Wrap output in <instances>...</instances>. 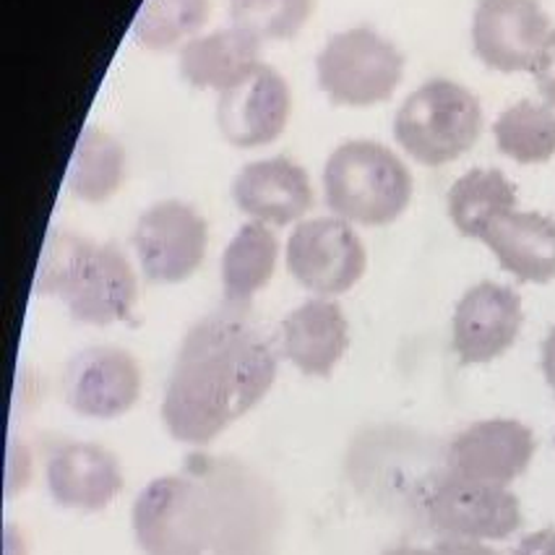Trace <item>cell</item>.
I'll use <instances>...</instances> for the list:
<instances>
[{"label": "cell", "mask_w": 555, "mask_h": 555, "mask_svg": "<svg viewBox=\"0 0 555 555\" xmlns=\"http://www.w3.org/2000/svg\"><path fill=\"white\" fill-rule=\"evenodd\" d=\"M280 358L248 308L224 302L185 334L163 397V423L176 441L206 447L248 415L276 380Z\"/></svg>", "instance_id": "cell-1"}, {"label": "cell", "mask_w": 555, "mask_h": 555, "mask_svg": "<svg viewBox=\"0 0 555 555\" xmlns=\"http://www.w3.org/2000/svg\"><path fill=\"white\" fill-rule=\"evenodd\" d=\"M35 293L61 300L74 321L109 326L133 313L139 282L118 245L53 230L37 263Z\"/></svg>", "instance_id": "cell-2"}, {"label": "cell", "mask_w": 555, "mask_h": 555, "mask_svg": "<svg viewBox=\"0 0 555 555\" xmlns=\"http://www.w3.org/2000/svg\"><path fill=\"white\" fill-rule=\"evenodd\" d=\"M410 170L378 141H345L328 154L324 196L334 217L363 228L397 222L412 202Z\"/></svg>", "instance_id": "cell-3"}, {"label": "cell", "mask_w": 555, "mask_h": 555, "mask_svg": "<svg viewBox=\"0 0 555 555\" xmlns=\"http://www.w3.org/2000/svg\"><path fill=\"white\" fill-rule=\"evenodd\" d=\"M480 133V100L451 79L425 81L393 115L397 144L425 167H441L464 157Z\"/></svg>", "instance_id": "cell-4"}, {"label": "cell", "mask_w": 555, "mask_h": 555, "mask_svg": "<svg viewBox=\"0 0 555 555\" xmlns=\"http://www.w3.org/2000/svg\"><path fill=\"white\" fill-rule=\"evenodd\" d=\"M131 525L144 555H206L215 545V508L196 480L167 475L146 482Z\"/></svg>", "instance_id": "cell-5"}, {"label": "cell", "mask_w": 555, "mask_h": 555, "mask_svg": "<svg viewBox=\"0 0 555 555\" xmlns=\"http://www.w3.org/2000/svg\"><path fill=\"white\" fill-rule=\"evenodd\" d=\"M319 87L334 105L373 107L391 100L404 76V55L371 27L328 37L315 57Z\"/></svg>", "instance_id": "cell-6"}, {"label": "cell", "mask_w": 555, "mask_h": 555, "mask_svg": "<svg viewBox=\"0 0 555 555\" xmlns=\"http://www.w3.org/2000/svg\"><path fill=\"white\" fill-rule=\"evenodd\" d=\"M367 267L365 245L350 222L319 217L298 222L287 241V269L293 280L319 298L352 289Z\"/></svg>", "instance_id": "cell-7"}, {"label": "cell", "mask_w": 555, "mask_h": 555, "mask_svg": "<svg viewBox=\"0 0 555 555\" xmlns=\"http://www.w3.org/2000/svg\"><path fill=\"white\" fill-rule=\"evenodd\" d=\"M425 514L436 532L451 540L493 542L521 527V503L506 486L447 473L430 488Z\"/></svg>", "instance_id": "cell-8"}, {"label": "cell", "mask_w": 555, "mask_h": 555, "mask_svg": "<svg viewBox=\"0 0 555 555\" xmlns=\"http://www.w3.org/2000/svg\"><path fill=\"white\" fill-rule=\"evenodd\" d=\"M209 248V228L183 202H157L139 217L133 250L141 271L154 285H180L202 269Z\"/></svg>", "instance_id": "cell-9"}, {"label": "cell", "mask_w": 555, "mask_h": 555, "mask_svg": "<svg viewBox=\"0 0 555 555\" xmlns=\"http://www.w3.org/2000/svg\"><path fill=\"white\" fill-rule=\"evenodd\" d=\"M139 397V360L122 347H87L76 352L63 371V399L81 417L115 421L131 412Z\"/></svg>", "instance_id": "cell-10"}, {"label": "cell", "mask_w": 555, "mask_h": 555, "mask_svg": "<svg viewBox=\"0 0 555 555\" xmlns=\"http://www.w3.org/2000/svg\"><path fill=\"white\" fill-rule=\"evenodd\" d=\"M540 0H480L473 16L475 55L501 74L532 70L551 35Z\"/></svg>", "instance_id": "cell-11"}, {"label": "cell", "mask_w": 555, "mask_h": 555, "mask_svg": "<svg viewBox=\"0 0 555 555\" xmlns=\"http://www.w3.org/2000/svg\"><path fill=\"white\" fill-rule=\"evenodd\" d=\"M525 308L514 287L480 282L462 295L451 321V347L462 365H486L499 360L519 339Z\"/></svg>", "instance_id": "cell-12"}, {"label": "cell", "mask_w": 555, "mask_h": 555, "mask_svg": "<svg viewBox=\"0 0 555 555\" xmlns=\"http://www.w3.org/2000/svg\"><path fill=\"white\" fill-rule=\"evenodd\" d=\"M293 113V92L280 70L261 63L243 81L219 94L217 128L237 150L269 146L285 133Z\"/></svg>", "instance_id": "cell-13"}, {"label": "cell", "mask_w": 555, "mask_h": 555, "mask_svg": "<svg viewBox=\"0 0 555 555\" xmlns=\"http://www.w3.org/2000/svg\"><path fill=\"white\" fill-rule=\"evenodd\" d=\"M538 451L534 434L525 423L493 417L473 423L451 441L449 473L493 486H512L529 469Z\"/></svg>", "instance_id": "cell-14"}, {"label": "cell", "mask_w": 555, "mask_h": 555, "mask_svg": "<svg viewBox=\"0 0 555 555\" xmlns=\"http://www.w3.org/2000/svg\"><path fill=\"white\" fill-rule=\"evenodd\" d=\"M232 198L250 222L285 228L300 222L313 206L308 172L287 157L258 159L245 165L232 180Z\"/></svg>", "instance_id": "cell-15"}, {"label": "cell", "mask_w": 555, "mask_h": 555, "mask_svg": "<svg viewBox=\"0 0 555 555\" xmlns=\"http://www.w3.org/2000/svg\"><path fill=\"white\" fill-rule=\"evenodd\" d=\"M44 482L57 506L94 514L118 499L122 469L118 456L100 443L74 441L53 451L44 469Z\"/></svg>", "instance_id": "cell-16"}, {"label": "cell", "mask_w": 555, "mask_h": 555, "mask_svg": "<svg viewBox=\"0 0 555 555\" xmlns=\"http://www.w3.org/2000/svg\"><path fill=\"white\" fill-rule=\"evenodd\" d=\"M347 347H350V324L334 300H306L282 321V352L306 376H332Z\"/></svg>", "instance_id": "cell-17"}, {"label": "cell", "mask_w": 555, "mask_h": 555, "mask_svg": "<svg viewBox=\"0 0 555 555\" xmlns=\"http://www.w3.org/2000/svg\"><path fill=\"white\" fill-rule=\"evenodd\" d=\"M482 243L501 269L527 285L555 280V219L540 211H512L490 224Z\"/></svg>", "instance_id": "cell-18"}, {"label": "cell", "mask_w": 555, "mask_h": 555, "mask_svg": "<svg viewBox=\"0 0 555 555\" xmlns=\"http://www.w3.org/2000/svg\"><path fill=\"white\" fill-rule=\"evenodd\" d=\"M261 44L258 37L241 27L217 29L196 37L180 50V74L193 89L222 94L261 66Z\"/></svg>", "instance_id": "cell-19"}, {"label": "cell", "mask_w": 555, "mask_h": 555, "mask_svg": "<svg viewBox=\"0 0 555 555\" xmlns=\"http://www.w3.org/2000/svg\"><path fill=\"white\" fill-rule=\"evenodd\" d=\"M280 258V241L274 230L261 222H245L228 243L222 256L224 302L248 308L250 300L269 285Z\"/></svg>", "instance_id": "cell-20"}, {"label": "cell", "mask_w": 555, "mask_h": 555, "mask_svg": "<svg viewBox=\"0 0 555 555\" xmlns=\"http://www.w3.org/2000/svg\"><path fill=\"white\" fill-rule=\"evenodd\" d=\"M447 209L460 235L482 241L495 219L516 211V189L501 170L475 167L454 180L449 189Z\"/></svg>", "instance_id": "cell-21"}, {"label": "cell", "mask_w": 555, "mask_h": 555, "mask_svg": "<svg viewBox=\"0 0 555 555\" xmlns=\"http://www.w3.org/2000/svg\"><path fill=\"white\" fill-rule=\"evenodd\" d=\"M126 150L115 135L102 128L87 126L76 141L68 163L66 185L70 196L87 204H102L120 191L126 180Z\"/></svg>", "instance_id": "cell-22"}, {"label": "cell", "mask_w": 555, "mask_h": 555, "mask_svg": "<svg viewBox=\"0 0 555 555\" xmlns=\"http://www.w3.org/2000/svg\"><path fill=\"white\" fill-rule=\"evenodd\" d=\"M209 22V0H144L133 18L131 37L152 53L183 50Z\"/></svg>", "instance_id": "cell-23"}, {"label": "cell", "mask_w": 555, "mask_h": 555, "mask_svg": "<svg viewBox=\"0 0 555 555\" xmlns=\"http://www.w3.org/2000/svg\"><path fill=\"white\" fill-rule=\"evenodd\" d=\"M495 146L519 165H542L555 157V109L538 102H516L493 122Z\"/></svg>", "instance_id": "cell-24"}, {"label": "cell", "mask_w": 555, "mask_h": 555, "mask_svg": "<svg viewBox=\"0 0 555 555\" xmlns=\"http://www.w3.org/2000/svg\"><path fill=\"white\" fill-rule=\"evenodd\" d=\"M313 5L315 0H230V22L261 42L293 40L311 18Z\"/></svg>", "instance_id": "cell-25"}, {"label": "cell", "mask_w": 555, "mask_h": 555, "mask_svg": "<svg viewBox=\"0 0 555 555\" xmlns=\"http://www.w3.org/2000/svg\"><path fill=\"white\" fill-rule=\"evenodd\" d=\"M534 83H538L540 94L545 96L551 105H555V29L547 35L545 44H542L538 63L532 68Z\"/></svg>", "instance_id": "cell-26"}, {"label": "cell", "mask_w": 555, "mask_h": 555, "mask_svg": "<svg viewBox=\"0 0 555 555\" xmlns=\"http://www.w3.org/2000/svg\"><path fill=\"white\" fill-rule=\"evenodd\" d=\"M512 555H555V529H538V532L525 534Z\"/></svg>", "instance_id": "cell-27"}, {"label": "cell", "mask_w": 555, "mask_h": 555, "mask_svg": "<svg viewBox=\"0 0 555 555\" xmlns=\"http://www.w3.org/2000/svg\"><path fill=\"white\" fill-rule=\"evenodd\" d=\"M436 551H438V555H503L495 551V547H490L488 542L451 540V538H443L441 542H438Z\"/></svg>", "instance_id": "cell-28"}, {"label": "cell", "mask_w": 555, "mask_h": 555, "mask_svg": "<svg viewBox=\"0 0 555 555\" xmlns=\"http://www.w3.org/2000/svg\"><path fill=\"white\" fill-rule=\"evenodd\" d=\"M540 365H542V376H545L547 386H551L555 393V326L551 328V334H547L545 341H542Z\"/></svg>", "instance_id": "cell-29"}, {"label": "cell", "mask_w": 555, "mask_h": 555, "mask_svg": "<svg viewBox=\"0 0 555 555\" xmlns=\"http://www.w3.org/2000/svg\"><path fill=\"white\" fill-rule=\"evenodd\" d=\"M384 555H438L436 547H417V545H399L386 551Z\"/></svg>", "instance_id": "cell-30"}]
</instances>
